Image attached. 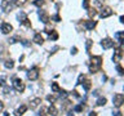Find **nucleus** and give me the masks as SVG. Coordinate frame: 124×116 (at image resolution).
<instances>
[{"mask_svg": "<svg viewBox=\"0 0 124 116\" xmlns=\"http://www.w3.org/2000/svg\"><path fill=\"white\" fill-rule=\"evenodd\" d=\"M101 66H102V57H100V55L92 57L91 62H89V71L92 74L97 72V71L101 68Z\"/></svg>", "mask_w": 124, "mask_h": 116, "instance_id": "f257e3e1", "label": "nucleus"}, {"mask_svg": "<svg viewBox=\"0 0 124 116\" xmlns=\"http://www.w3.org/2000/svg\"><path fill=\"white\" fill-rule=\"evenodd\" d=\"M0 7H1V9L5 12V13H9V12H12L16 8V5H14V3L12 1V0H3L1 4H0Z\"/></svg>", "mask_w": 124, "mask_h": 116, "instance_id": "f03ea898", "label": "nucleus"}, {"mask_svg": "<svg viewBox=\"0 0 124 116\" xmlns=\"http://www.w3.org/2000/svg\"><path fill=\"white\" fill-rule=\"evenodd\" d=\"M38 77H39V68L38 67H32L27 71V79L28 80L35 81V80H38Z\"/></svg>", "mask_w": 124, "mask_h": 116, "instance_id": "7ed1b4c3", "label": "nucleus"}, {"mask_svg": "<svg viewBox=\"0 0 124 116\" xmlns=\"http://www.w3.org/2000/svg\"><path fill=\"white\" fill-rule=\"evenodd\" d=\"M17 20H18V22H21L22 25H25L26 27H31L30 21H28L26 13H23V12H20V13L17 14Z\"/></svg>", "mask_w": 124, "mask_h": 116, "instance_id": "20e7f679", "label": "nucleus"}, {"mask_svg": "<svg viewBox=\"0 0 124 116\" xmlns=\"http://www.w3.org/2000/svg\"><path fill=\"white\" fill-rule=\"evenodd\" d=\"M113 102H114V106L119 108L120 106H122L123 103H124V96L122 94V93H116V94H114V97H113Z\"/></svg>", "mask_w": 124, "mask_h": 116, "instance_id": "39448f33", "label": "nucleus"}, {"mask_svg": "<svg viewBox=\"0 0 124 116\" xmlns=\"http://www.w3.org/2000/svg\"><path fill=\"white\" fill-rule=\"evenodd\" d=\"M13 88H14V90H17L18 93H22L25 90V83L21 79H14L13 80Z\"/></svg>", "mask_w": 124, "mask_h": 116, "instance_id": "423d86ee", "label": "nucleus"}, {"mask_svg": "<svg viewBox=\"0 0 124 116\" xmlns=\"http://www.w3.org/2000/svg\"><path fill=\"white\" fill-rule=\"evenodd\" d=\"M123 57V52H122V45H119V48L115 49V52H114V55H113V61L115 62V63H119L120 59Z\"/></svg>", "mask_w": 124, "mask_h": 116, "instance_id": "0eeeda50", "label": "nucleus"}, {"mask_svg": "<svg viewBox=\"0 0 124 116\" xmlns=\"http://www.w3.org/2000/svg\"><path fill=\"white\" fill-rule=\"evenodd\" d=\"M114 45H115V43H114L110 37H106V39H103L102 41H101V46H102L103 49H111Z\"/></svg>", "mask_w": 124, "mask_h": 116, "instance_id": "6e6552de", "label": "nucleus"}, {"mask_svg": "<svg viewBox=\"0 0 124 116\" xmlns=\"http://www.w3.org/2000/svg\"><path fill=\"white\" fill-rule=\"evenodd\" d=\"M113 9L109 8V7H105L101 9V13H100V17L101 18H107V17H110V15H113Z\"/></svg>", "mask_w": 124, "mask_h": 116, "instance_id": "1a4fd4ad", "label": "nucleus"}, {"mask_svg": "<svg viewBox=\"0 0 124 116\" xmlns=\"http://www.w3.org/2000/svg\"><path fill=\"white\" fill-rule=\"evenodd\" d=\"M0 29H1V32L3 34H9V32H12V30H13V27H12V25L11 23H1V26H0Z\"/></svg>", "mask_w": 124, "mask_h": 116, "instance_id": "9d476101", "label": "nucleus"}, {"mask_svg": "<svg viewBox=\"0 0 124 116\" xmlns=\"http://www.w3.org/2000/svg\"><path fill=\"white\" fill-rule=\"evenodd\" d=\"M39 18H40L41 22H44V23H48V21H49V15L47 14L45 10H39Z\"/></svg>", "mask_w": 124, "mask_h": 116, "instance_id": "9b49d317", "label": "nucleus"}, {"mask_svg": "<svg viewBox=\"0 0 124 116\" xmlns=\"http://www.w3.org/2000/svg\"><path fill=\"white\" fill-rule=\"evenodd\" d=\"M115 39L118 40L119 45H122L123 41H124V32H123V31H119V32H116V34H115Z\"/></svg>", "mask_w": 124, "mask_h": 116, "instance_id": "f8f14e48", "label": "nucleus"}, {"mask_svg": "<svg viewBox=\"0 0 124 116\" xmlns=\"http://www.w3.org/2000/svg\"><path fill=\"white\" fill-rule=\"evenodd\" d=\"M96 21H87L85 22V29L87 30H93L96 27Z\"/></svg>", "mask_w": 124, "mask_h": 116, "instance_id": "ddd939ff", "label": "nucleus"}, {"mask_svg": "<svg viewBox=\"0 0 124 116\" xmlns=\"http://www.w3.org/2000/svg\"><path fill=\"white\" fill-rule=\"evenodd\" d=\"M34 41L36 44H43L44 43V39H43V36H41V34H35L34 35Z\"/></svg>", "mask_w": 124, "mask_h": 116, "instance_id": "4468645a", "label": "nucleus"}, {"mask_svg": "<svg viewBox=\"0 0 124 116\" xmlns=\"http://www.w3.org/2000/svg\"><path fill=\"white\" fill-rule=\"evenodd\" d=\"M26 110H27V106H25V105H22L20 108L17 110V111H16V115L17 116H21V115H23L25 112H26Z\"/></svg>", "mask_w": 124, "mask_h": 116, "instance_id": "2eb2a0df", "label": "nucleus"}, {"mask_svg": "<svg viewBox=\"0 0 124 116\" xmlns=\"http://www.w3.org/2000/svg\"><path fill=\"white\" fill-rule=\"evenodd\" d=\"M48 114H49L50 116H57L58 111H57V108L54 107V106H50V107L48 108Z\"/></svg>", "mask_w": 124, "mask_h": 116, "instance_id": "dca6fc26", "label": "nucleus"}, {"mask_svg": "<svg viewBox=\"0 0 124 116\" xmlns=\"http://www.w3.org/2000/svg\"><path fill=\"white\" fill-rule=\"evenodd\" d=\"M40 103H41V99H40V98H35V99H32V101H31V108L38 107Z\"/></svg>", "mask_w": 124, "mask_h": 116, "instance_id": "f3484780", "label": "nucleus"}, {"mask_svg": "<svg viewBox=\"0 0 124 116\" xmlns=\"http://www.w3.org/2000/svg\"><path fill=\"white\" fill-rule=\"evenodd\" d=\"M58 39V34H57V31L52 30V32H49V40H57Z\"/></svg>", "mask_w": 124, "mask_h": 116, "instance_id": "a211bd4d", "label": "nucleus"}, {"mask_svg": "<svg viewBox=\"0 0 124 116\" xmlns=\"http://www.w3.org/2000/svg\"><path fill=\"white\" fill-rule=\"evenodd\" d=\"M106 102H107V99H106V98H103V97H101V98H98V99H97L96 105H97V106H105V105H106Z\"/></svg>", "mask_w": 124, "mask_h": 116, "instance_id": "6ab92c4d", "label": "nucleus"}, {"mask_svg": "<svg viewBox=\"0 0 124 116\" xmlns=\"http://www.w3.org/2000/svg\"><path fill=\"white\" fill-rule=\"evenodd\" d=\"M81 84H83V86H84V89H85V90H89V89H91V86H92V84H91V81H89V80H84Z\"/></svg>", "mask_w": 124, "mask_h": 116, "instance_id": "aec40b11", "label": "nucleus"}, {"mask_svg": "<svg viewBox=\"0 0 124 116\" xmlns=\"http://www.w3.org/2000/svg\"><path fill=\"white\" fill-rule=\"evenodd\" d=\"M12 1L14 3V5H16V7H21V5L26 4V1H27V0H12Z\"/></svg>", "mask_w": 124, "mask_h": 116, "instance_id": "412c9836", "label": "nucleus"}, {"mask_svg": "<svg viewBox=\"0 0 124 116\" xmlns=\"http://www.w3.org/2000/svg\"><path fill=\"white\" fill-rule=\"evenodd\" d=\"M59 89H61V88L58 86V84H57V83H52V90H53V92H54V93H58Z\"/></svg>", "mask_w": 124, "mask_h": 116, "instance_id": "4be33fe9", "label": "nucleus"}, {"mask_svg": "<svg viewBox=\"0 0 124 116\" xmlns=\"http://www.w3.org/2000/svg\"><path fill=\"white\" fill-rule=\"evenodd\" d=\"M5 67L7 68H13V66H14V63H13V61L12 59H9V61H5Z\"/></svg>", "mask_w": 124, "mask_h": 116, "instance_id": "5701e85b", "label": "nucleus"}, {"mask_svg": "<svg viewBox=\"0 0 124 116\" xmlns=\"http://www.w3.org/2000/svg\"><path fill=\"white\" fill-rule=\"evenodd\" d=\"M116 71H118V74L120 75V76H123V74H124V70H123V67L120 66L119 63L116 65Z\"/></svg>", "mask_w": 124, "mask_h": 116, "instance_id": "b1692460", "label": "nucleus"}, {"mask_svg": "<svg viewBox=\"0 0 124 116\" xmlns=\"http://www.w3.org/2000/svg\"><path fill=\"white\" fill-rule=\"evenodd\" d=\"M43 4H44V0H35V1H34V5H35V7H39V8Z\"/></svg>", "mask_w": 124, "mask_h": 116, "instance_id": "393cba45", "label": "nucleus"}, {"mask_svg": "<svg viewBox=\"0 0 124 116\" xmlns=\"http://www.w3.org/2000/svg\"><path fill=\"white\" fill-rule=\"evenodd\" d=\"M83 8L84 9H89V0H83Z\"/></svg>", "mask_w": 124, "mask_h": 116, "instance_id": "a878e982", "label": "nucleus"}, {"mask_svg": "<svg viewBox=\"0 0 124 116\" xmlns=\"http://www.w3.org/2000/svg\"><path fill=\"white\" fill-rule=\"evenodd\" d=\"M84 80H85V76H84V75H83V74L79 75V79H78V83H76V84H81Z\"/></svg>", "mask_w": 124, "mask_h": 116, "instance_id": "bb28decb", "label": "nucleus"}, {"mask_svg": "<svg viewBox=\"0 0 124 116\" xmlns=\"http://www.w3.org/2000/svg\"><path fill=\"white\" fill-rule=\"evenodd\" d=\"M74 111H75V112H80V111H83V106H81V105H79V106H75Z\"/></svg>", "mask_w": 124, "mask_h": 116, "instance_id": "cd10ccee", "label": "nucleus"}, {"mask_svg": "<svg viewBox=\"0 0 124 116\" xmlns=\"http://www.w3.org/2000/svg\"><path fill=\"white\" fill-rule=\"evenodd\" d=\"M47 99H48L49 102H56V99H57V98H56L54 96H48V97H47Z\"/></svg>", "mask_w": 124, "mask_h": 116, "instance_id": "c85d7f7f", "label": "nucleus"}, {"mask_svg": "<svg viewBox=\"0 0 124 116\" xmlns=\"http://www.w3.org/2000/svg\"><path fill=\"white\" fill-rule=\"evenodd\" d=\"M9 92H11V88H9V86H4L3 93H4V94H9Z\"/></svg>", "mask_w": 124, "mask_h": 116, "instance_id": "c756f323", "label": "nucleus"}, {"mask_svg": "<svg viewBox=\"0 0 124 116\" xmlns=\"http://www.w3.org/2000/svg\"><path fill=\"white\" fill-rule=\"evenodd\" d=\"M4 83H5V76H1L0 77V86H4Z\"/></svg>", "mask_w": 124, "mask_h": 116, "instance_id": "7c9ffc66", "label": "nucleus"}, {"mask_svg": "<svg viewBox=\"0 0 124 116\" xmlns=\"http://www.w3.org/2000/svg\"><path fill=\"white\" fill-rule=\"evenodd\" d=\"M52 20H54L56 22H59V21H61V18H59L58 14H56V15H53V17H52Z\"/></svg>", "mask_w": 124, "mask_h": 116, "instance_id": "2f4dec72", "label": "nucleus"}, {"mask_svg": "<svg viewBox=\"0 0 124 116\" xmlns=\"http://www.w3.org/2000/svg\"><path fill=\"white\" fill-rule=\"evenodd\" d=\"M39 116H47V114H45V110H44V108H41V110H40Z\"/></svg>", "mask_w": 124, "mask_h": 116, "instance_id": "473e14b6", "label": "nucleus"}, {"mask_svg": "<svg viewBox=\"0 0 124 116\" xmlns=\"http://www.w3.org/2000/svg\"><path fill=\"white\" fill-rule=\"evenodd\" d=\"M91 45H92V40H87V50H89Z\"/></svg>", "mask_w": 124, "mask_h": 116, "instance_id": "72a5a7b5", "label": "nucleus"}, {"mask_svg": "<svg viewBox=\"0 0 124 116\" xmlns=\"http://www.w3.org/2000/svg\"><path fill=\"white\" fill-rule=\"evenodd\" d=\"M113 115H114V116H123L120 111H114V112H113Z\"/></svg>", "mask_w": 124, "mask_h": 116, "instance_id": "f704fd0d", "label": "nucleus"}, {"mask_svg": "<svg viewBox=\"0 0 124 116\" xmlns=\"http://www.w3.org/2000/svg\"><path fill=\"white\" fill-rule=\"evenodd\" d=\"M18 40V37H12V39H9V43L11 44H13V43H16Z\"/></svg>", "mask_w": 124, "mask_h": 116, "instance_id": "c9c22d12", "label": "nucleus"}, {"mask_svg": "<svg viewBox=\"0 0 124 116\" xmlns=\"http://www.w3.org/2000/svg\"><path fill=\"white\" fill-rule=\"evenodd\" d=\"M22 44H23L25 46H30V43H28L27 40H22Z\"/></svg>", "mask_w": 124, "mask_h": 116, "instance_id": "e433bc0d", "label": "nucleus"}, {"mask_svg": "<svg viewBox=\"0 0 124 116\" xmlns=\"http://www.w3.org/2000/svg\"><path fill=\"white\" fill-rule=\"evenodd\" d=\"M71 53H72V54H76V53H78V49H76L75 46H74V48H71Z\"/></svg>", "mask_w": 124, "mask_h": 116, "instance_id": "4c0bfd02", "label": "nucleus"}, {"mask_svg": "<svg viewBox=\"0 0 124 116\" xmlns=\"http://www.w3.org/2000/svg\"><path fill=\"white\" fill-rule=\"evenodd\" d=\"M3 110H4V103H3L1 101H0V112H1Z\"/></svg>", "mask_w": 124, "mask_h": 116, "instance_id": "58836bf2", "label": "nucleus"}, {"mask_svg": "<svg viewBox=\"0 0 124 116\" xmlns=\"http://www.w3.org/2000/svg\"><path fill=\"white\" fill-rule=\"evenodd\" d=\"M89 116H97V114L94 111H92V112H89Z\"/></svg>", "mask_w": 124, "mask_h": 116, "instance_id": "ea45409f", "label": "nucleus"}, {"mask_svg": "<svg viewBox=\"0 0 124 116\" xmlns=\"http://www.w3.org/2000/svg\"><path fill=\"white\" fill-rule=\"evenodd\" d=\"M119 21L122 22V23H123V22H124V17H123V15H120V17H119Z\"/></svg>", "mask_w": 124, "mask_h": 116, "instance_id": "a19ab883", "label": "nucleus"}, {"mask_svg": "<svg viewBox=\"0 0 124 116\" xmlns=\"http://www.w3.org/2000/svg\"><path fill=\"white\" fill-rule=\"evenodd\" d=\"M67 116H74V115H72V112H69V114H67Z\"/></svg>", "mask_w": 124, "mask_h": 116, "instance_id": "79ce46f5", "label": "nucleus"}, {"mask_svg": "<svg viewBox=\"0 0 124 116\" xmlns=\"http://www.w3.org/2000/svg\"><path fill=\"white\" fill-rule=\"evenodd\" d=\"M4 116H9V114L8 112H4Z\"/></svg>", "mask_w": 124, "mask_h": 116, "instance_id": "37998d69", "label": "nucleus"}]
</instances>
